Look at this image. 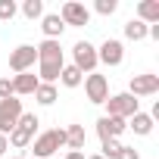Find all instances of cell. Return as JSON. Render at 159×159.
<instances>
[{"instance_id":"obj_12","label":"cell","mask_w":159,"mask_h":159,"mask_svg":"<svg viewBox=\"0 0 159 159\" xmlns=\"http://www.w3.org/2000/svg\"><path fill=\"white\" fill-rule=\"evenodd\" d=\"M34 50H38V62H66L59 41H41Z\"/></svg>"},{"instance_id":"obj_3","label":"cell","mask_w":159,"mask_h":159,"mask_svg":"<svg viewBox=\"0 0 159 159\" xmlns=\"http://www.w3.org/2000/svg\"><path fill=\"white\" fill-rule=\"evenodd\" d=\"M134 112H140V100L137 97H131L128 91H122V94H112L109 100H106V116H112V119H131Z\"/></svg>"},{"instance_id":"obj_16","label":"cell","mask_w":159,"mask_h":159,"mask_svg":"<svg viewBox=\"0 0 159 159\" xmlns=\"http://www.w3.org/2000/svg\"><path fill=\"white\" fill-rule=\"evenodd\" d=\"M147 31H150V25H143L140 19H128L125 22V41L140 44V41H147Z\"/></svg>"},{"instance_id":"obj_8","label":"cell","mask_w":159,"mask_h":159,"mask_svg":"<svg viewBox=\"0 0 159 159\" xmlns=\"http://www.w3.org/2000/svg\"><path fill=\"white\" fill-rule=\"evenodd\" d=\"M34 62H38V50H34L31 44H19V47L10 53V69H13L16 75L31 72V69H34Z\"/></svg>"},{"instance_id":"obj_21","label":"cell","mask_w":159,"mask_h":159,"mask_svg":"<svg viewBox=\"0 0 159 159\" xmlns=\"http://www.w3.org/2000/svg\"><path fill=\"white\" fill-rule=\"evenodd\" d=\"M19 13L16 0H0V22H13V16Z\"/></svg>"},{"instance_id":"obj_30","label":"cell","mask_w":159,"mask_h":159,"mask_svg":"<svg viewBox=\"0 0 159 159\" xmlns=\"http://www.w3.org/2000/svg\"><path fill=\"white\" fill-rule=\"evenodd\" d=\"M10 159H22V156H10Z\"/></svg>"},{"instance_id":"obj_17","label":"cell","mask_w":159,"mask_h":159,"mask_svg":"<svg viewBox=\"0 0 159 159\" xmlns=\"http://www.w3.org/2000/svg\"><path fill=\"white\" fill-rule=\"evenodd\" d=\"M81 81H84V75L78 72L72 62H66V66H62V72H59V84H62V88H78Z\"/></svg>"},{"instance_id":"obj_22","label":"cell","mask_w":159,"mask_h":159,"mask_svg":"<svg viewBox=\"0 0 159 159\" xmlns=\"http://www.w3.org/2000/svg\"><path fill=\"white\" fill-rule=\"evenodd\" d=\"M106 125H109V137H116V140L128 131V122H125V119H112V116H106Z\"/></svg>"},{"instance_id":"obj_15","label":"cell","mask_w":159,"mask_h":159,"mask_svg":"<svg viewBox=\"0 0 159 159\" xmlns=\"http://www.w3.org/2000/svg\"><path fill=\"white\" fill-rule=\"evenodd\" d=\"M128 128H131L134 134H140V137H147V134H153V128H156V122L150 119V112H134V116L128 119Z\"/></svg>"},{"instance_id":"obj_24","label":"cell","mask_w":159,"mask_h":159,"mask_svg":"<svg viewBox=\"0 0 159 159\" xmlns=\"http://www.w3.org/2000/svg\"><path fill=\"white\" fill-rule=\"evenodd\" d=\"M119 10V0H97L94 3V13H100V16H112Z\"/></svg>"},{"instance_id":"obj_19","label":"cell","mask_w":159,"mask_h":159,"mask_svg":"<svg viewBox=\"0 0 159 159\" xmlns=\"http://www.w3.org/2000/svg\"><path fill=\"white\" fill-rule=\"evenodd\" d=\"M38 125H41V119H38L34 112H22V116H19V125H16V128H19V131H25V134H28V137L34 140V134H38Z\"/></svg>"},{"instance_id":"obj_29","label":"cell","mask_w":159,"mask_h":159,"mask_svg":"<svg viewBox=\"0 0 159 159\" xmlns=\"http://www.w3.org/2000/svg\"><path fill=\"white\" fill-rule=\"evenodd\" d=\"M66 159H84V153H75V150H69V153H66Z\"/></svg>"},{"instance_id":"obj_25","label":"cell","mask_w":159,"mask_h":159,"mask_svg":"<svg viewBox=\"0 0 159 159\" xmlns=\"http://www.w3.org/2000/svg\"><path fill=\"white\" fill-rule=\"evenodd\" d=\"M13 97V78H0V100Z\"/></svg>"},{"instance_id":"obj_10","label":"cell","mask_w":159,"mask_h":159,"mask_svg":"<svg viewBox=\"0 0 159 159\" xmlns=\"http://www.w3.org/2000/svg\"><path fill=\"white\" fill-rule=\"evenodd\" d=\"M41 31H44V41H59L62 31H66L59 13H44V16H41Z\"/></svg>"},{"instance_id":"obj_11","label":"cell","mask_w":159,"mask_h":159,"mask_svg":"<svg viewBox=\"0 0 159 159\" xmlns=\"http://www.w3.org/2000/svg\"><path fill=\"white\" fill-rule=\"evenodd\" d=\"M38 75L34 72H22V75H13V97H28L38 91Z\"/></svg>"},{"instance_id":"obj_26","label":"cell","mask_w":159,"mask_h":159,"mask_svg":"<svg viewBox=\"0 0 159 159\" xmlns=\"http://www.w3.org/2000/svg\"><path fill=\"white\" fill-rule=\"evenodd\" d=\"M97 134H100V140H109V125H106V116H100V119H97Z\"/></svg>"},{"instance_id":"obj_7","label":"cell","mask_w":159,"mask_h":159,"mask_svg":"<svg viewBox=\"0 0 159 159\" xmlns=\"http://www.w3.org/2000/svg\"><path fill=\"white\" fill-rule=\"evenodd\" d=\"M84 94H88V100L91 103H106L109 100V78L106 75H97V72H91V75H84Z\"/></svg>"},{"instance_id":"obj_6","label":"cell","mask_w":159,"mask_h":159,"mask_svg":"<svg viewBox=\"0 0 159 159\" xmlns=\"http://www.w3.org/2000/svg\"><path fill=\"white\" fill-rule=\"evenodd\" d=\"M97 62H103V66H109V69L122 66V62H125V44H122L119 38H106V41L97 47Z\"/></svg>"},{"instance_id":"obj_20","label":"cell","mask_w":159,"mask_h":159,"mask_svg":"<svg viewBox=\"0 0 159 159\" xmlns=\"http://www.w3.org/2000/svg\"><path fill=\"white\" fill-rule=\"evenodd\" d=\"M19 10H22V16H25V19H31V22H34V19H41V16H44V0H25Z\"/></svg>"},{"instance_id":"obj_28","label":"cell","mask_w":159,"mask_h":159,"mask_svg":"<svg viewBox=\"0 0 159 159\" xmlns=\"http://www.w3.org/2000/svg\"><path fill=\"white\" fill-rule=\"evenodd\" d=\"M10 153V140H7V134H0V156H7Z\"/></svg>"},{"instance_id":"obj_14","label":"cell","mask_w":159,"mask_h":159,"mask_svg":"<svg viewBox=\"0 0 159 159\" xmlns=\"http://www.w3.org/2000/svg\"><path fill=\"white\" fill-rule=\"evenodd\" d=\"M137 19L143 25H159V0H140L137 3Z\"/></svg>"},{"instance_id":"obj_23","label":"cell","mask_w":159,"mask_h":159,"mask_svg":"<svg viewBox=\"0 0 159 159\" xmlns=\"http://www.w3.org/2000/svg\"><path fill=\"white\" fill-rule=\"evenodd\" d=\"M122 147H125L122 140H116V137H109V140H103V150H100V156H103V159H116Z\"/></svg>"},{"instance_id":"obj_27","label":"cell","mask_w":159,"mask_h":159,"mask_svg":"<svg viewBox=\"0 0 159 159\" xmlns=\"http://www.w3.org/2000/svg\"><path fill=\"white\" fill-rule=\"evenodd\" d=\"M116 159H140V153H137V150H134V147H122V150H119V156H116Z\"/></svg>"},{"instance_id":"obj_4","label":"cell","mask_w":159,"mask_h":159,"mask_svg":"<svg viewBox=\"0 0 159 159\" xmlns=\"http://www.w3.org/2000/svg\"><path fill=\"white\" fill-rule=\"evenodd\" d=\"M59 19L66 28H84V25H91V10L84 3H78V0H66L59 10Z\"/></svg>"},{"instance_id":"obj_5","label":"cell","mask_w":159,"mask_h":159,"mask_svg":"<svg viewBox=\"0 0 159 159\" xmlns=\"http://www.w3.org/2000/svg\"><path fill=\"white\" fill-rule=\"evenodd\" d=\"M22 100L19 97H7L0 100V134H10L16 125H19V116H22Z\"/></svg>"},{"instance_id":"obj_2","label":"cell","mask_w":159,"mask_h":159,"mask_svg":"<svg viewBox=\"0 0 159 159\" xmlns=\"http://www.w3.org/2000/svg\"><path fill=\"white\" fill-rule=\"evenodd\" d=\"M72 66L81 72V75H91V72H97V47L91 44V41H75V47H72Z\"/></svg>"},{"instance_id":"obj_1","label":"cell","mask_w":159,"mask_h":159,"mask_svg":"<svg viewBox=\"0 0 159 159\" xmlns=\"http://www.w3.org/2000/svg\"><path fill=\"white\" fill-rule=\"evenodd\" d=\"M31 143H34V159H50L59 147H66V128H50L38 134Z\"/></svg>"},{"instance_id":"obj_9","label":"cell","mask_w":159,"mask_h":159,"mask_svg":"<svg viewBox=\"0 0 159 159\" xmlns=\"http://www.w3.org/2000/svg\"><path fill=\"white\" fill-rule=\"evenodd\" d=\"M131 97H153L159 94V75H134L131 84H128Z\"/></svg>"},{"instance_id":"obj_13","label":"cell","mask_w":159,"mask_h":159,"mask_svg":"<svg viewBox=\"0 0 159 159\" xmlns=\"http://www.w3.org/2000/svg\"><path fill=\"white\" fill-rule=\"evenodd\" d=\"M84 143H88V131H84V125H69V128H66V147H69V150L84 153Z\"/></svg>"},{"instance_id":"obj_18","label":"cell","mask_w":159,"mask_h":159,"mask_svg":"<svg viewBox=\"0 0 159 159\" xmlns=\"http://www.w3.org/2000/svg\"><path fill=\"white\" fill-rule=\"evenodd\" d=\"M56 97H59L56 84H38V91H34V100H38L41 106H53V103H56Z\"/></svg>"}]
</instances>
